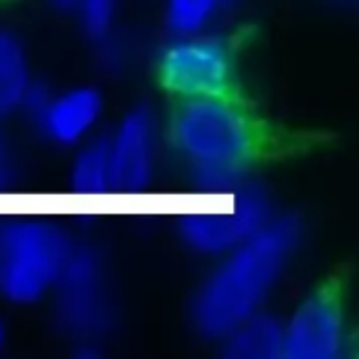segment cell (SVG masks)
<instances>
[{
  "instance_id": "9a60e30c",
  "label": "cell",
  "mask_w": 359,
  "mask_h": 359,
  "mask_svg": "<svg viewBox=\"0 0 359 359\" xmlns=\"http://www.w3.org/2000/svg\"><path fill=\"white\" fill-rule=\"evenodd\" d=\"M6 177H8V153L3 140H0V187L6 185Z\"/></svg>"
},
{
  "instance_id": "ac0fdd59",
  "label": "cell",
  "mask_w": 359,
  "mask_h": 359,
  "mask_svg": "<svg viewBox=\"0 0 359 359\" xmlns=\"http://www.w3.org/2000/svg\"><path fill=\"white\" fill-rule=\"evenodd\" d=\"M334 3H342V6H352L354 0H334Z\"/></svg>"
},
{
  "instance_id": "ba28073f",
  "label": "cell",
  "mask_w": 359,
  "mask_h": 359,
  "mask_svg": "<svg viewBox=\"0 0 359 359\" xmlns=\"http://www.w3.org/2000/svg\"><path fill=\"white\" fill-rule=\"evenodd\" d=\"M111 153V187L121 192V202L130 200L138 205L153 180L155 168V116L148 106L128 111L118 128L109 135Z\"/></svg>"
},
{
  "instance_id": "e0dca14e",
  "label": "cell",
  "mask_w": 359,
  "mask_h": 359,
  "mask_svg": "<svg viewBox=\"0 0 359 359\" xmlns=\"http://www.w3.org/2000/svg\"><path fill=\"white\" fill-rule=\"evenodd\" d=\"M3 342H6V330H3V323H0V349H3Z\"/></svg>"
},
{
  "instance_id": "8992f818",
  "label": "cell",
  "mask_w": 359,
  "mask_h": 359,
  "mask_svg": "<svg viewBox=\"0 0 359 359\" xmlns=\"http://www.w3.org/2000/svg\"><path fill=\"white\" fill-rule=\"evenodd\" d=\"M57 323L79 344H91L109 330L111 310L106 300L104 266L91 246L72 244L55 285Z\"/></svg>"
},
{
  "instance_id": "5b68a950",
  "label": "cell",
  "mask_w": 359,
  "mask_h": 359,
  "mask_svg": "<svg viewBox=\"0 0 359 359\" xmlns=\"http://www.w3.org/2000/svg\"><path fill=\"white\" fill-rule=\"evenodd\" d=\"M160 86L175 99L215 94H239L234 50L224 37L177 35L172 45L160 52Z\"/></svg>"
},
{
  "instance_id": "6da1fadb",
  "label": "cell",
  "mask_w": 359,
  "mask_h": 359,
  "mask_svg": "<svg viewBox=\"0 0 359 359\" xmlns=\"http://www.w3.org/2000/svg\"><path fill=\"white\" fill-rule=\"evenodd\" d=\"M168 133L202 192L241 185L276 145L269 123L239 94L175 99Z\"/></svg>"
},
{
  "instance_id": "30bf717a",
  "label": "cell",
  "mask_w": 359,
  "mask_h": 359,
  "mask_svg": "<svg viewBox=\"0 0 359 359\" xmlns=\"http://www.w3.org/2000/svg\"><path fill=\"white\" fill-rule=\"evenodd\" d=\"M222 354L231 359H276L283 347V323L269 313H254L222 334Z\"/></svg>"
},
{
  "instance_id": "5bb4252c",
  "label": "cell",
  "mask_w": 359,
  "mask_h": 359,
  "mask_svg": "<svg viewBox=\"0 0 359 359\" xmlns=\"http://www.w3.org/2000/svg\"><path fill=\"white\" fill-rule=\"evenodd\" d=\"M74 6H79L81 25L84 32L91 40H106L114 27L116 15V0H76Z\"/></svg>"
},
{
  "instance_id": "7a4b0ae2",
  "label": "cell",
  "mask_w": 359,
  "mask_h": 359,
  "mask_svg": "<svg viewBox=\"0 0 359 359\" xmlns=\"http://www.w3.org/2000/svg\"><path fill=\"white\" fill-rule=\"evenodd\" d=\"M303 224L295 215L269 217L264 226L226 251L192 300V325L219 339L236 323L259 313L278 276L298 249Z\"/></svg>"
},
{
  "instance_id": "52a82bcc",
  "label": "cell",
  "mask_w": 359,
  "mask_h": 359,
  "mask_svg": "<svg viewBox=\"0 0 359 359\" xmlns=\"http://www.w3.org/2000/svg\"><path fill=\"white\" fill-rule=\"evenodd\" d=\"M344 280L342 273L327 278L305 295L283 323L285 359H334L344 347Z\"/></svg>"
},
{
  "instance_id": "277c9868",
  "label": "cell",
  "mask_w": 359,
  "mask_h": 359,
  "mask_svg": "<svg viewBox=\"0 0 359 359\" xmlns=\"http://www.w3.org/2000/svg\"><path fill=\"white\" fill-rule=\"evenodd\" d=\"M170 207H182V212L192 215L187 222H180V236L202 254H226L271 217L269 197L246 180L231 190L202 192L195 202L177 200Z\"/></svg>"
},
{
  "instance_id": "2e32d148",
  "label": "cell",
  "mask_w": 359,
  "mask_h": 359,
  "mask_svg": "<svg viewBox=\"0 0 359 359\" xmlns=\"http://www.w3.org/2000/svg\"><path fill=\"white\" fill-rule=\"evenodd\" d=\"M74 3L76 0H57V6H62V8H72Z\"/></svg>"
},
{
  "instance_id": "8fae6325",
  "label": "cell",
  "mask_w": 359,
  "mask_h": 359,
  "mask_svg": "<svg viewBox=\"0 0 359 359\" xmlns=\"http://www.w3.org/2000/svg\"><path fill=\"white\" fill-rule=\"evenodd\" d=\"M72 185L79 187L84 197H76L79 202L94 200L91 205H101L111 187V153H109V135L99 140H91L79 150L72 168Z\"/></svg>"
},
{
  "instance_id": "9c48e42d",
  "label": "cell",
  "mask_w": 359,
  "mask_h": 359,
  "mask_svg": "<svg viewBox=\"0 0 359 359\" xmlns=\"http://www.w3.org/2000/svg\"><path fill=\"white\" fill-rule=\"evenodd\" d=\"M104 111L101 94L94 86H74L65 94L47 96L35 114L42 133L60 145H74L89 135Z\"/></svg>"
},
{
  "instance_id": "7c38bea8",
  "label": "cell",
  "mask_w": 359,
  "mask_h": 359,
  "mask_svg": "<svg viewBox=\"0 0 359 359\" xmlns=\"http://www.w3.org/2000/svg\"><path fill=\"white\" fill-rule=\"evenodd\" d=\"M27 86H30V74H27L25 52L11 32L0 30V118L20 109Z\"/></svg>"
},
{
  "instance_id": "4fadbf2b",
  "label": "cell",
  "mask_w": 359,
  "mask_h": 359,
  "mask_svg": "<svg viewBox=\"0 0 359 359\" xmlns=\"http://www.w3.org/2000/svg\"><path fill=\"white\" fill-rule=\"evenodd\" d=\"M231 0H168V25L175 35L202 32Z\"/></svg>"
},
{
  "instance_id": "3957f363",
  "label": "cell",
  "mask_w": 359,
  "mask_h": 359,
  "mask_svg": "<svg viewBox=\"0 0 359 359\" xmlns=\"http://www.w3.org/2000/svg\"><path fill=\"white\" fill-rule=\"evenodd\" d=\"M72 239L45 219L0 224V295L13 303H35L55 285Z\"/></svg>"
}]
</instances>
